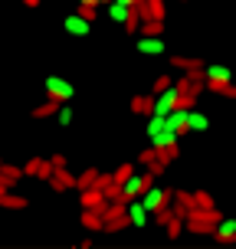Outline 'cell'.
Listing matches in <instances>:
<instances>
[{
	"instance_id": "1",
	"label": "cell",
	"mask_w": 236,
	"mask_h": 249,
	"mask_svg": "<svg viewBox=\"0 0 236 249\" xmlns=\"http://www.w3.org/2000/svg\"><path fill=\"white\" fill-rule=\"evenodd\" d=\"M154 180H158V177L151 174V171H145V174H131V177L122 184V200H125V203H128V200H138L151 184H154Z\"/></svg>"
},
{
	"instance_id": "2",
	"label": "cell",
	"mask_w": 236,
	"mask_h": 249,
	"mask_svg": "<svg viewBox=\"0 0 236 249\" xmlns=\"http://www.w3.org/2000/svg\"><path fill=\"white\" fill-rule=\"evenodd\" d=\"M141 203H145V210L148 213H154V210H161V207H167L171 200H174V190H164V187H158V184H151L145 194H141Z\"/></svg>"
},
{
	"instance_id": "3",
	"label": "cell",
	"mask_w": 236,
	"mask_h": 249,
	"mask_svg": "<svg viewBox=\"0 0 236 249\" xmlns=\"http://www.w3.org/2000/svg\"><path fill=\"white\" fill-rule=\"evenodd\" d=\"M73 95H75V89L66 82V79H59V75H50L46 79V99H53V102H73Z\"/></svg>"
},
{
	"instance_id": "4",
	"label": "cell",
	"mask_w": 236,
	"mask_h": 249,
	"mask_svg": "<svg viewBox=\"0 0 236 249\" xmlns=\"http://www.w3.org/2000/svg\"><path fill=\"white\" fill-rule=\"evenodd\" d=\"M174 102H177V89H174V86H167L164 92H158V95H154L151 115H167L171 108H174Z\"/></svg>"
},
{
	"instance_id": "5",
	"label": "cell",
	"mask_w": 236,
	"mask_h": 249,
	"mask_svg": "<svg viewBox=\"0 0 236 249\" xmlns=\"http://www.w3.org/2000/svg\"><path fill=\"white\" fill-rule=\"evenodd\" d=\"M138 13H141V20H164L167 17V3L164 0H141Z\"/></svg>"
},
{
	"instance_id": "6",
	"label": "cell",
	"mask_w": 236,
	"mask_h": 249,
	"mask_svg": "<svg viewBox=\"0 0 236 249\" xmlns=\"http://www.w3.org/2000/svg\"><path fill=\"white\" fill-rule=\"evenodd\" d=\"M164 124H167L177 138H184L187 131H190V128H187V108H171V112L164 115Z\"/></svg>"
},
{
	"instance_id": "7",
	"label": "cell",
	"mask_w": 236,
	"mask_h": 249,
	"mask_svg": "<svg viewBox=\"0 0 236 249\" xmlns=\"http://www.w3.org/2000/svg\"><path fill=\"white\" fill-rule=\"evenodd\" d=\"M50 187L56 190V194H62V190H73V187H75V174H69L66 167H53V174H50Z\"/></svg>"
},
{
	"instance_id": "8",
	"label": "cell",
	"mask_w": 236,
	"mask_h": 249,
	"mask_svg": "<svg viewBox=\"0 0 236 249\" xmlns=\"http://www.w3.org/2000/svg\"><path fill=\"white\" fill-rule=\"evenodd\" d=\"M79 203H82V210H99L102 203H105V194H102L99 187H82L79 190Z\"/></svg>"
},
{
	"instance_id": "9",
	"label": "cell",
	"mask_w": 236,
	"mask_h": 249,
	"mask_svg": "<svg viewBox=\"0 0 236 249\" xmlns=\"http://www.w3.org/2000/svg\"><path fill=\"white\" fill-rule=\"evenodd\" d=\"M128 220H131L135 230H145V226H148L151 213L145 210V203H141V200H128Z\"/></svg>"
},
{
	"instance_id": "10",
	"label": "cell",
	"mask_w": 236,
	"mask_h": 249,
	"mask_svg": "<svg viewBox=\"0 0 236 249\" xmlns=\"http://www.w3.org/2000/svg\"><path fill=\"white\" fill-rule=\"evenodd\" d=\"M213 239L223 243V246L236 243V220H220V223L213 226Z\"/></svg>"
},
{
	"instance_id": "11",
	"label": "cell",
	"mask_w": 236,
	"mask_h": 249,
	"mask_svg": "<svg viewBox=\"0 0 236 249\" xmlns=\"http://www.w3.org/2000/svg\"><path fill=\"white\" fill-rule=\"evenodd\" d=\"M62 26H66V33H69V36H89V30H92V23H89V20H82L79 13H69Z\"/></svg>"
},
{
	"instance_id": "12",
	"label": "cell",
	"mask_w": 236,
	"mask_h": 249,
	"mask_svg": "<svg viewBox=\"0 0 236 249\" xmlns=\"http://www.w3.org/2000/svg\"><path fill=\"white\" fill-rule=\"evenodd\" d=\"M203 92L223 95V99H236V86H233V82H217V79H203Z\"/></svg>"
},
{
	"instance_id": "13",
	"label": "cell",
	"mask_w": 236,
	"mask_h": 249,
	"mask_svg": "<svg viewBox=\"0 0 236 249\" xmlns=\"http://www.w3.org/2000/svg\"><path fill=\"white\" fill-rule=\"evenodd\" d=\"M138 50L145 56H161L164 53V36H141L138 39Z\"/></svg>"
},
{
	"instance_id": "14",
	"label": "cell",
	"mask_w": 236,
	"mask_h": 249,
	"mask_svg": "<svg viewBox=\"0 0 236 249\" xmlns=\"http://www.w3.org/2000/svg\"><path fill=\"white\" fill-rule=\"evenodd\" d=\"M131 226V220H128V210L125 213H118V216H105V226H102V233H122V230H128Z\"/></svg>"
},
{
	"instance_id": "15",
	"label": "cell",
	"mask_w": 236,
	"mask_h": 249,
	"mask_svg": "<svg viewBox=\"0 0 236 249\" xmlns=\"http://www.w3.org/2000/svg\"><path fill=\"white\" fill-rule=\"evenodd\" d=\"M207 62L197 59V56H171V69H181V72H190V69H203Z\"/></svg>"
},
{
	"instance_id": "16",
	"label": "cell",
	"mask_w": 236,
	"mask_h": 249,
	"mask_svg": "<svg viewBox=\"0 0 236 249\" xmlns=\"http://www.w3.org/2000/svg\"><path fill=\"white\" fill-rule=\"evenodd\" d=\"M203 75H207V79H217V82H233V69H230V66H220V62L203 66Z\"/></svg>"
},
{
	"instance_id": "17",
	"label": "cell",
	"mask_w": 236,
	"mask_h": 249,
	"mask_svg": "<svg viewBox=\"0 0 236 249\" xmlns=\"http://www.w3.org/2000/svg\"><path fill=\"white\" fill-rule=\"evenodd\" d=\"M82 226H86L89 233H102V226H105L102 210H82Z\"/></svg>"
},
{
	"instance_id": "18",
	"label": "cell",
	"mask_w": 236,
	"mask_h": 249,
	"mask_svg": "<svg viewBox=\"0 0 236 249\" xmlns=\"http://www.w3.org/2000/svg\"><path fill=\"white\" fill-rule=\"evenodd\" d=\"M187 128L190 131H207L210 128V118L203 112H197V108H187Z\"/></svg>"
},
{
	"instance_id": "19",
	"label": "cell",
	"mask_w": 236,
	"mask_h": 249,
	"mask_svg": "<svg viewBox=\"0 0 236 249\" xmlns=\"http://www.w3.org/2000/svg\"><path fill=\"white\" fill-rule=\"evenodd\" d=\"M26 203H30L26 197H17V194H10V190L0 194V207H3V210H26Z\"/></svg>"
},
{
	"instance_id": "20",
	"label": "cell",
	"mask_w": 236,
	"mask_h": 249,
	"mask_svg": "<svg viewBox=\"0 0 236 249\" xmlns=\"http://www.w3.org/2000/svg\"><path fill=\"white\" fill-rule=\"evenodd\" d=\"M138 33L141 36H164V20H141Z\"/></svg>"
},
{
	"instance_id": "21",
	"label": "cell",
	"mask_w": 236,
	"mask_h": 249,
	"mask_svg": "<svg viewBox=\"0 0 236 249\" xmlns=\"http://www.w3.org/2000/svg\"><path fill=\"white\" fill-rule=\"evenodd\" d=\"M151 105H154V95H135V99H131V112L135 115H151Z\"/></svg>"
},
{
	"instance_id": "22",
	"label": "cell",
	"mask_w": 236,
	"mask_h": 249,
	"mask_svg": "<svg viewBox=\"0 0 236 249\" xmlns=\"http://www.w3.org/2000/svg\"><path fill=\"white\" fill-rule=\"evenodd\" d=\"M128 13H131V7H125V3H118V0H109V17H112L115 23H125Z\"/></svg>"
},
{
	"instance_id": "23",
	"label": "cell",
	"mask_w": 236,
	"mask_h": 249,
	"mask_svg": "<svg viewBox=\"0 0 236 249\" xmlns=\"http://www.w3.org/2000/svg\"><path fill=\"white\" fill-rule=\"evenodd\" d=\"M154 151H158V158H161L167 167H171V164L181 158V144H177V141H174V144H167V148H154Z\"/></svg>"
},
{
	"instance_id": "24",
	"label": "cell",
	"mask_w": 236,
	"mask_h": 249,
	"mask_svg": "<svg viewBox=\"0 0 236 249\" xmlns=\"http://www.w3.org/2000/svg\"><path fill=\"white\" fill-rule=\"evenodd\" d=\"M161 230H164V236H167V239H177L181 233H184V220H181V216H171Z\"/></svg>"
},
{
	"instance_id": "25",
	"label": "cell",
	"mask_w": 236,
	"mask_h": 249,
	"mask_svg": "<svg viewBox=\"0 0 236 249\" xmlns=\"http://www.w3.org/2000/svg\"><path fill=\"white\" fill-rule=\"evenodd\" d=\"M73 105H69V102H59V108H56V122L62 124V128H69V124H73Z\"/></svg>"
},
{
	"instance_id": "26",
	"label": "cell",
	"mask_w": 236,
	"mask_h": 249,
	"mask_svg": "<svg viewBox=\"0 0 236 249\" xmlns=\"http://www.w3.org/2000/svg\"><path fill=\"white\" fill-rule=\"evenodd\" d=\"M56 108H59V102L46 99L43 105H36V108H33V118H53V115H56Z\"/></svg>"
},
{
	"instance_id": "27",
	"label": "cell",
	"mask_w": 236,
	"mask_h": 249,
	"mask_svg": "<svg viewBox=\"0 0 236 249\" xmlns=\"http://www.w3.org/2000/svg\"><path fill=\"white\" fill-rule=\"evenodd\" d=\"M95 177H99V171L89 167V171H82V174L75 177V187H79V190H82V187H95Z\"/></svg>"
},
{
	"instance_id": "28",
	"label": "cell",
	"mask_w": 236,
	"mask_h": 249,
	"mask_svg": "<svg viewBox=\"0 0 236 249\" xmlns=\"http://www.w3.org/2000/svg\"><path fill=\"white\" fill-rule=\"evenodd\" d=\"M0 174L7 177L10 184H17V180L23 177V167H13V164H0Z\"/></svg>"
},
{
	"instance_id": "29",
	"label": "cell",
	"mask_w": 236,
	"mask_h": 249,
	"mask_svg": "<svg viewBox=\"0 0 236 249\" xmlns=\"http://www.w3.org/2000/svg\"><path fill=\"white\" fill-rule=\"evenodd\" d=\"M131 174H135V164H122V167H118V171L112 174V180H115V184H125V180H128Z\"/></svg>"
},
{
	"instance_id": "30",
	"label": "cell",
	"mask_w": 236,
	"mask_h": 249,
	"mask_svg": "<svg viewBox=\"0 0 236 249\" xmlns=\"http://www.w3.org/2000/svg\"><path fill=\"white\" fill-rule=\"evenodd\" d=\"M194 207H217V203H213V194L210 190H197V194H194Z\"/></svg>"
},
{
	"instance_id": "31",
	"label": "cell",
	"mask_w": 236,
	"mask_h": 249,
	"mask_svg": "<svg viewBox=\"0 0 236 249\" xmlns=\"http://www.w3.org/2000/svg\"><path fill=\"white\" fill-rule=\"evenodd\" d=\"M79 17H82V20H89V23H92V20H95V17H99V7H92V3H79Z\"/></svg>"
},
{
	"instance_id": "32",
	"label": "cell",
	"mask_w": 236,
	"mask_h": 249,
	"mask_svg": "<svg viewBox=\"0 0 236 249\" xmlns=\"http://www.w3.org/2000/svg\"><path fill=\"white\" fill-rule=\"evenodd\" d=\"M167 86H174V79H171V75H158V79H154V86H151V95H158V92H164Z\"/></svg>"
},
{
	"instance_id": "33",
	"label": "cell",
	"mask_w": 236,
	"mask_h": 249,
	"mask_svg": "<svg viewBox=\"0 0 236 249\" xmlns=\"http://www.w3.org/2000/svg\"><path fill=\"white\" fill-rule=\"evenodd\" d=\"M174 203H181V207H194V194H187V190H174Z\"/></svg>"
},
{
	"instance_id": "34",
	"label": "cell",
	"mask_w": 236,
	"mask_h": 249,
	"mask_svg": "<svg viewBox=\"0 0 236 249\" xmlns=\"http://www.w3.org/2000/svg\"><path fill=\"white\" fill-rule=\"evenodd\" d=\"M154 158H158V151H154V148H145V151H138V158H135V161H138V164H145V167H148V164L154 161Z\"/></svg>"
},
{
	"instance_id": "35",
	"label": "cell",
	"mask_w": 236,
	"mask_h": 249,
	"mask_svg": "<svg viewBox=\"0 0 236 249\" xmlns=\"http://www.w3.org/2000/svg\"><path fill=\"white\" fill-rule=\"evenodd\" d=\"M50 174H53V164H50V158H43L39 167H36V177L39 180H50Z\"/></svg>"
},
{
	"instance_id": "36",
	"label": "cell",
	"mask_w": 236,
	"mask_h": 249,
	"mask_svg": "<svg viewBox=\"0 0 236 249\" xmlns=\"http://www.w3.org/2000/svg\"><path fill=\"white\" fill-rule=\"evenodd\" d=\"M39 161H43V158H30V161L23 164V177H36V167H39Z\"/></svg>"
},
{
	"instance_id": "37",
	"label": "cell",
	"mask_w": 236,
	"mask_h": 249,
	"mask_svg": "<svg viewBox=\"0 0 236 249\" xmlns=\"http://www.w3.org/2000/svg\"><path fill=\"white\" fill-rule=\"evenodd\" d=\"M50 164H53V167H66V154H53Z\"/></svg>"
},
{
	"instance_id": "38",
	"label": "cell",
	"mask_w": 236,
	"mask_h": 249,
	"mask_svg": "<svg viewBox=\"0 0 236 249\" xmlns=\"http://www.w3.org/2000/svg\"><path fill=\"white\" fill-rule=\"evenodd\" d=\"M79 3H92V7H102V3H109V0H79Z\"/></svg>"
},
{
	"instance_id": "39",
	"label": "cell",
	"mask_w": 236,
	"mask_h": 249,
	"mask_svg": "<svg viewBox=\"0 0 236 249\" xmlns=\"http://www.w3.org/2000/svg\"><path fill=\"white\" fill-rule=\"evenodd\" d=\"M118 3H125V7H138L141 0H118Z\"/></svg>"
},
{
	"instance_id": "40",
	"label": "cell",
	"mask_w": 236,
	"mask_h": 249,
	"mask_svg": "<svg viewBox=\"0 0 236 249\" xmlns=\"http://www.w3.org/2000/svg\"><path fill=\"white\" fill-rule=\"evenodd\" d=\"M26 7H39V3H43V0H23Z\"/></svg>"
},
{
	"instance_id": "41",
	"label": "cell",
	"mask_w": 236,
	"mask_h": 249,
	"mask_svg": "<svg viewBox=\"0 0 236 249\" xmlns=\"http://www.w3.org/2000/svg\"><path fill=\"white\" fill-rule=\"evenodd\" d=\"M0 164H3V158H0Z\"/></svg>"
}]
</instances>
